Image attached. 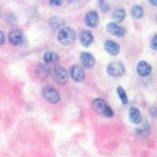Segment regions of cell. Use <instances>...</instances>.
I'll list each match as a JSON object with an SVG mask.
<instances>
[{
  "label": "cell",
  "mask_w": 157,
  "mask_h": 157,
  "mask_svg": "<svg viewBox=\"0 0 157 157\" xmlns=\"http://www.w3.org/2000/svg\"><path fill=\"white\" fill-rule=\"evenodd\" d=\"M76 38V32L74 29L65 27L59 31L57 34V40L64 46H68L73 43Z\"/></svg>",
  "instance_id": "1"
},
{
  "label": "cell",
  "mask_w": 157,
  "mask_h": 157,
  "mask_svg": "<svg viewBox=\"0 0 157 157\" xmlns=\"http://www.w3.org/2000/svg\"><path fill=\"white\" fill-rule=\"evenodd\" d=\"M92 106L93 109L96 111L97 113L102 115L105 117L110 118L113 117V109L108 105L106 102L101 99V98H96L92 101Z\"/></svg>",
  "instance_id": "2"
},
{
  "label": "cell",
  "mask_w": 157,
  "mask_h": 157,
  "mask_svg": "<svg viewBox=\"0 0 157 157\" xmlns=\"http://www.w3.org/2000/svg\"><path fill=\"white\" fill-rule=\"evenodd\" d=\"M51 73L53 74V78L55 80V82L60 85H64L68 81V71L62 66H60V65L55 66L53 69V71H51Z\"/></svg>",
  "instance_id": "3"
},
{
  "label": "cell",
  "mask_w": 157,
  "mask_h": 157,
  "mask_svg": "<svg viewBox=\"0 0 157 157\" xmlns=\"http://www.w3.org/2000/svg\"><path fill=\"white\" fill-rule=\"evenodd\" d=\"M42 94L45 99L50 104H57L61 100V96L57 91V90L50 86H44L43 91H42Z\"/></svg>",
  "instance_id": "4"
},
{
  "label": "cell",
  "mask_w": 157,
  "mask_h": 157,
  "mask_svg": "<svg viewBox=\"0 0 157 157\" xmlns=\"http://www.w3.org/2000/svg\"><path fill=\"white\" fill-rule=\"evenodd\" d=\"M124 66L120 62H113L107 68L108 74L113 77H120L124 74Z\"/></svg>",
  "instance_id": "5"
},
{
  "label": "cell",
  "mask_w": 157,
  "mask_h": 157,
  "mask_svg": "<svg viewBox=\"0 0 157 157\" xmlns=\"http://www.w3.org/2000/svg\"><path fill=\"white\" fill-rule=\"evenodd\" d=\"M70 75L76 82H82L85 78V71L82 67L79 65H72L70 68Z\"/></svg>",
  "instance_id": "6"
},
{
  "label": "cell",
  "mask_w": 157,
  "mask_h": 157,
  "mask_svg": "<svg viewBox=\"0 0 157 157\" xmlns=\"http://www.w3.org/2000/svg\"><path fill=\"white\" fill-rule=\"evenodd\" d=\"M106 29H107L109 33H110L112 36H116V37H119V38L123 37L126 33L125 29L116 23L108 24Z\"/></svg>",
  "instance_id": "7"
},
{
  "label": "cell",
  "mask_w": 157,
  "mask_h": 157,
  "mask_svg": "<svg viewBox=\"0 0 157 157\" xmlns=\"http://www.w3.org/2000/svg\"><path fill=\"white\" fill-rule=\"evenodd\" d=\"M104 47H105V50L112 56H117L120 54V44L113 40H106L104 43Z\"/></svg>",
  "instance_id": "8"
},
{
  "label": "cell",
  "mask_w": 157,
  "mask_h": 157,
  "mask_svg": "<svg viewBox=\"0 0 157 157\" xmlns=\"http://www.w3.org/2000/svg\"><path fill=\"white\" fill-rule=\"evenodd\" d=\"M79 59L85 68H91L94 66L95 64V58L93 55L87 52H82L79 56Z\"/></svg>",
  "instance_id": "9"
},
{
  "label": "cell",
  "mask_w": 157,
  "mask_h": 157,
  "mask_svg": "<svg viewBox=\"0 0 157 157\" xmlns=\"http://www.w3.org/2000/svg\"><path fill=\"white\" fill-rule=\"evenodd\" d=\"M79 41L84 47H89L94 42L93 35L90 31H82L79 33Z\"/></svg>",
  "instance_id": "10"
},
{
  "label": "cell",
  "mask_w": 157,
  "mask_h": 157,
  "mask_svg": "<svg viewBox=\"0 0 157 157\" xmlns=\"http://www.w3.org/2000/svg\"><path fill=\"white\" fill-rule=\"evenodd\" d=\"M85 24L90 28H95L98 26L99 23V17L97 12L95 11H90L87 13V14L85 17Z\"/></svg>",
  "instance_id": "11"
},
{
  "label": "cell",
  "mask_w": 157,
  "mask_h": 157,
  "mask_svg": "<svg viewBox=\"0 0 157 157\" xmlns=\"http://www.w3.org/2000/svg\"><path fill=\"white\" fill-rule=\"evenodd\" d=\"M152 71V67L145 61H140L137 65V72L141 77L148 76Z\"/></svg>",
  "instance_id": "12"
},
{
  "label": "cell",
  "mask_w": 157,
  "mask_h": 157,
  "mask_svg": "<svg viewBox=\"0 0 157 157\" xmlns=\"http://www.w3.org/2000/svg\"><path fill=\"white\" fill-rule=\"evenodd\" d=\"M9 41L14 46L21 45L24 41V36L21 32L18 30H13L9 34Z\"/></svg>",
  "instance_id": "13"
},
{
  "label": "cell",
  "mask_w": 157,
  "mask_h": 157,
  "mask_svg": "<svg viewBox=\"0 0 157 157\" xmlns=\"http://www.w3.org/2000/svg\"><path fill=\"white\" fill-rule=\"evenodd\" d=\"M36 73L39 78H47L51 73V68L46 64H39L36 68Z\"/></svg>",
  "instance_id": "14"
},
{
  "label": "cell",
  "mask_w": 157,
  "mask_h": 157,
  "mask_svg": "<svg viewBox=\"0 0 157 157\" xmlns=\"http://www.w3.org/2000/svg\"><path fill=\"white\" fill-rule=\"evenodd\" d=\"M129 118H130V121L134 124H139L142 120L141 112L139 111V109L135 107H131L130 109Z\"/></svg>",
  "instance_id": "15"
},
{
  "label": "cell",
  "mask_w": 157,
  "mask_h": 157,
  "mask_svg": "<svg viewBox=\"0 0 157 157\" xmlns=\"http://www.w3.org/2000/svg\"><path fill=\"white\" fill-rule=\"evenodd\" d=\"M126 17V12L123 8H117L113 13V19L116 22H122Z\"/></svg>",
  "instance_id": "16"
},
{
  "label": "cell",
  "mask_w": 157,
  "mask_h": 157,
  "mask_svg": "<svg viewBox=\"0 0 157 157\" xmlns=\"http://www.w3.org/2000/svg\"><path fill=\"white\" fill-rule=\"evenodd\" d=\"M43 59H44L45 62L47 63V64H53V63H55L58 61L59 56L54 52L48 51L45 53Z\"/></svg>",
  "instance_id": "17"
},
{
  "label": "cell",
  "mask_w": 157,
  "mask_h": 157,
  "mask_svg": "<svg viewBox=\"0 0 157 157\" xmlns=\"http://www.w3.org/2000/svg\"><path fill=\"white\" fill-rule=\"evenodd\" d=\"M144 14V11L141 6H134L131 9V15L135 19H140L143 17Z\"/></svg>",
  "instance_id": "18"
},
{
  "label": "cell",
  "mask_w": 157,
  "mask_h": 157,
  "mask_svg": "<svg viewBox=\"0 0 157 157\" xmlns=\"http://www.w3.org/2000/svg\"><path fill=\"white\" fill-rule=\"evenodd\" d=\"M116 91H117L119 98H120V100H121L123 105H127L128 103V98H127V95L126 94L125 90H123V88L121 87V86H118L117 89H116Z\"/></svg>",
  "instance_id": "19"
},
{
  "label": "cell",
  "mask_w": 157,
  "mask_h": 157,
  "mask_svg": "<svg viewBox=\"0 0 157 157\" xmlns=\"http://www.w3.org/2000/svg\"><path fill=\"white\" fill-rule=\"evenodd\" d=\"M50 25H51L52 28H54V29H57V28L61 27V25L64 24V22L62 21V20L61 18L57 17H54L51 18L50 21Z\"/></svg>",
  "instance_id": "20"
},
{
  "label": "cell",
  "mask_w": 157,
  "mask_h": 157,
  "mask_svg": "<svg viewBox=\"0 0 157 157\" xmlns=\"http://www.w3.org/2000/svg\"><path fill=\"white\" fill-rule=\"evenodd\" d=\"M98 6L101 12H108L110 10V5L107 0H100L98 2Z\"/></svg>",
  "instance_id": "21"
},
{
  "label": "cell",
  "mask_w": 157,
  "mask_h": 157,
  "mask_svg": "<svg viewBox=\"0 0 157 157\" xmlns=\"http://www.w3.org/2000/svg\"><path fill=\"white\" fill-rule=\"evenodd\" d=\"M150 47L152 50L157 51V35H155L153 38H152L151 43H150Z\"/></svg>",
  "instance_id": "22"
},
{
  "label": "cell",
  "mask_w": 157,
  "mask_h": 157,
  "mask_svg": "<svg viewBox=\"0 0 157 157\" xmlns=\"http://www.w3.org/2000/svg\"><path fill=\"white\" fill-rule=\"evenodd\" d=\"M64 0H49L50 6H59L62 5Z\"/></svg>",
  "instance_id": "23"
},
{
  "label": "cell",
  "mask_w": 157,
  "mask_h": 157,
  "mask_svg": "<svg viewBox=\"0 0 157 157\" xmlns=\"http://www.w3.org/2000/svg\"><path fill=\"white\" fill-rule=\"evenodd\" d=\"M4 42H5V36H4L3 33L0 31V46H2Z\"/></svg>",
  "instance_id": "24"
},
{
  "label": "cell",
  "mask_w": 157,
  "mask_h": 157,
  "mask_svg": "<svg viewBox=\"0 0 157 157\" xmlns=\"http://www.w3.org/2000/svg\"><path fill=\"white\" fill-rule=\"evenodd\" d=\"M148 2L153 6H157V0H148Z\"/></svg>",
  "instance_id": "25"
},
{
  "label": "cell",
  "mask_w": 157,
  "mask_h": 157,
  "mask_svg": "<svg viewBox=\"0 0 157 157\" xmlns=\"http://www.w3.org/2000/svg\"><path fill=\"white\" fill-rule=\"evenodd\" d=\"M68 1H70V2H75V0H68Z\"/></svg>",
  "instance_id": "26"
},
{
  "label": "cell",
  "mask_w": 157,
  "mask_h": 157,
  "mask_svg": "<svg viewBox=\"0 0 157 157\" xmlns=\"http://www.w3.org/2000/svg\"><path fill=\"white\" fill-rule=\"evenodd\" d=\"M156 21H157V17H156Z\"/></svg>",
  "instance_id": "27"
}]
</instances>
